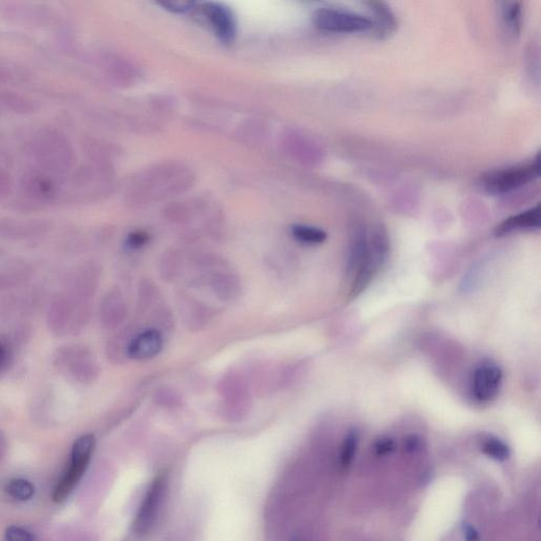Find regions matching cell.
<instances>
[{
  "label": "cell",
  "mask_w": 541,
  "mask_h": 541,
  "mask_svg": "<svg viewBox=\"0 0 541 541\" xmlns=\"http://www.w3.org/2000/svg\"><path fill=\"white\" fill-rule=\"evenodd\" d=\"M358 445V431L356 429L349 431L348 434L345 437L344 442H343L342 445V450H341L340 464L343 470H348L352 462H354Z\"/></svg>",
  "instance_id": "18"
},
{
  "label": "cell",
  "mask_w": 541,
  "mask_h": 541,
  "mask_svg": "<svg viewBox=\"0 0 541 541\" xmlns=\"http://www.w3.org/2000/svg\"><path fill=\"white\" fill-rule=\"evenodd\" d=\"M221 395L220 413L231 420L246 417L252 406L250 383L246 376L237 371L227 372L218 384Z\"/></svg>",
  "instance_id": "1"
},
{
  "label": "cell",
  "mask_w": 541,
  "mask_h": 541,
  "mask_svg": "<svg viewBox=\"0 0 541 541\" xmlns=\"http://www.w3.org/2000/svg\"><path fill=\"white\" fill-rule=\"evenodd\" d=\"M128 314V307L122 292L113 288L105 294L100 305V317L104 327L115 329L124 323Z\"/></svg>",
  "instance_id": "12"
},
{
  "label": "cell",
  "mask_w": 541,
  "mask_h": 541,
  "mask_svg": "<svg viewBox=\"0 0 541 541\" xmlns=\"http://www.w3.org/2000/svg\"><path fill=\"white\" fill-rule=\"evenodd\" d=\"M8 493L19 501H28L35 493V487L31 482L25 479H14L7 487Z\"/></svg>",
  "instance_id": "20"
},
{
  "label": "cell",
  "mask_w": 541,
  "mask_h": 541,
  "mask_svg": "<svg viewBox=\"0 0 541 541\" xmlns=\"http://www.w3.org/2000/svg\"><path fill=\"white\" fill-rule=\"evenodd\" d=\"M146 241L147 235L140 232L133 233L129 236L128 239L129 246H133V248H139V246H143Z\"/></svg>",
  "instance_id": "28"
},
{
  "label": "cell",
  "mask_w": 541,
  "mask_h": 541,
  "mask_svg": "<svg viewBox=\"0 0 541 541\" xmlns=\"http://www.w3.org/2000/svg\"><path fill=\"white\" fill-rule=\"evenodd\" d=\"M540 174V154L532 163L493 170L484 174L482 183L487 193L503 195L522 187Z\"/></svg>",
  "instance_id": "2"
},
{
  "label": "cell",
  "mask_w": 541,
  "mask_h": 541,
  "mask_svg": "<svg viewBox=\"0 0 541 541\" xmlns=\"http://www.w3.org/2000/svg\"><path fill=\"white\" fill-rule=\"evenodd\" d=\"M503 382V369L492 360H483L472 372L470 393L479 403H490L499 395Z\"/></svg>",
  "instance_id": "6"
},
{
  "label": "cell",
  "mask_w": 541,
  "mask_h": 541,
  "mask_svg": "<svg viewBox=\"0 0 541 541\" xmlns=\"http://www.w3.org/2000/svg\"><path fill=\"white\" fill-rule=\"evenodd\" d=\"M368 5L374 16L372 23L376 35L378 37H385L395 32L398 27L397 19L387 3L383 1H369Z\"/></svg>",
  "instance_id": "14"
},
{
  "label": "cell",
  "mask_w": 541,
  "mask_h": 541,
  "mask_svg": "<svg viewBox=\"0 0 541 541\" xmlns=\"http://www.w3.org/2000/svg\"><path fill=\"white\" fill-rule=\"evenodd\" d=\"M481 452L496 461L503 462L511 456V450L507 443L496 437H489L482 441Z\"/></svg>",
  "instance_id": "17"
},
{
  "label": "cell",
  "mask_w": 541,
  "mask_h": 541,
  "mask_svg": "<svg viewBox=\"0 0 541 541\" xmlns=\"http://www.w3.org/2000/svg\"><path fill=\"white\" fill-rule=\"evenodd\" d=\"M421 448V439L417 436H409L404 440V450L405 452L413 454L417 452Z\"/></svg>",
  "instance_id": "26"
},
{
  "label": "cell",
  "mask_w": 541,
  "mask_h": 541,
  "mask_svg": "<svg viewBox=\"0 0 541 541\" xmlns=\"http://www.w3.org/2000/svg\"><path fill=\"white\" fill-rule=\"evenodd\" d=\"M11 360V350L5 343L0 342V371L7 368Z\"/></svg>",
  "instance_id": "27"
},
{
  "label": "cell",
  "mask_w": 541,
  "mask_h": 541,
  "mask_svg": "<svg viewBox=\"0 0 541 541\" xmlns=\"http://www.w3.org/2000/svg\"><path fill=\"white\" fill-rule=\"evenodd\" d=\"M164 7L168 8V10L176 12L188 11L193 7V3H163Z\"/></svg>",
  "instance_id": "29"
},
{
  "label": "cell",
  "mask_w": 541,
  "mask_h": 541,
  "mask_svg": "<svg viewBox=\"0 0 541 541\" xmlns=\"http://www.w3.org/2000/svg\"><path fill=\"white\" fill-rule=\"evenodd\" d=\"M94 446H95V438L91 434L83 435L74 442L72 446L71 464L68 472L58 482L53 494L54 503H64L73 492L74 487L78 485V481L83 477L89 465Z\"/></svg>",
  "instance_id": "3"
},
{
  "label": "cell",
  "mask_w": 541,
  "mask_h": 541,
  "mask_svg": "<svg viewBox=\"0 0 541 541\" xmlns=\"http://www.w3.org/2000/svg\"><path fill=\"white\" fill-rule=\"evenodd\" d=\"M540 205H537L518 215L511 216L498 225L496 234L501 236L516 229H538L540 227Z\"/></svg>",
  "instance_id": "13"
},
{
  "label": "cell",
  "mask_w": 541,
  "mask_h": 541,
  "mask_svg": "<svg viewBox=\"0 0 541 541\" xmlns=\"http://www.w3.org/2000/svg\"><path fill=\"white\" fill-rule=\"evenodd\" d=\"M166 485H168V479L164 474H160L152 480V484L143 498L133 523V529L137 534L145 535L152 531L158 518L161 505L163 503Z\"/></svg>",
  "instance_id": "7"
},
{
  "label": "cell",
  "mask_w": 541,
  "mask_h": 541,
  "mask_svg": "<svg viewBox=\"0 0 541 541\" xmlns=\"http://www.w3.org/2000/svg\"><path fill=\"white\" fill-rule=\"evenodd\" d=\"M56 364L62 372L80 383H92L99 376V365L93 354L89 349L80 345H70L58 349Z\"/></svg>",
  "instance_id": "4"
},
{
  "label": "cell",
  "mask_w": 541,
  "mask_h": 541,
  "mask_svg": "<svg viewBox=\"0 0 541 541\" xmlns=\"http://www.w3.org/2000/svg\"><path fill=\"white\" fill-rule=\"evenodd\" d=\"M292 235L299 242L314 246L321 244L327 239V233L319 227H310V225H296L292 227Z\"/></svg>",
  "instance_id": "16"
},
{
  "label": "cell",
  "mask_w": 541,
  "mask_h": 541,
  "mask_svg": "<svg viewBox=\"0 0 541 541\" xmlns=\"http://www.w3.org/2000/svg\"><path fill=\"white\" fill-rule=\"evenodd\" d=\"M209 308L197 301H191L186 305V319L188 326L195 328L196 330L205 327L209 321Z\"/></svg>",
  "instance_id": "19"
},
{
  "label": "cell",
  "mask_w": 541,
  "mask_h": 541,
  "mask_svg": "<svg viewBox=\"0 0 541 541\" xmlns=\"http://www.w3.org/2000/svg\"><path fill=\"white\" fill-rule=\"evenodd\" d=\"M316 28L329 33H360L373 29L370 17L337 8H319L313 13Z\"/></svg>",
  "instance_id": "5"
},
{
  "label": "cell",
  "mask_w": 541,
  "mask_h": 541,
  "mask_svg": "<svg viewBox=\"0 0 541 541\" xmlns=\"http://www.w3.org/2000/svg\"><path fill=\"white\" fill-rule=\"evenodd\" d=\"M215 264V262H214ZM211 264L209 272V287L216 297L221 301H234L242 292L241 280L236 273L219 264Z\"/></svg>",
  "instance_id": "8"
},
{
  "label": "cell",
  "mask_w": 541,
  "mask_h": 541,
  "mask_svg": "<svg viewBox=\"0 0 541 541\" xmlns=\"http://www.w3.org/2000/svg\"><path fill=\"white\" fill-rule=\"evenodd\" d=\"M201 8L219 38L225 43H232L237 33L236 19L232 10L217 3H205Z\"/></svg>",
  "instance_id": "10"
},
{
  "label": "cell",
  "mask_w": 541,
  "mask_h": 541,
  "mask_svg": "<svg viewBox=\"0 0 541 541\" xmlns=\"http://www.w3.org/2000/svg\"><path fill=\"white\" fill-rule=\"evenodd\" d=\"M462 535L465 541H480L479 533L470 523L464 522L461 525Z\"/></svg>",
  "instance_id": "25"
},
{
  "label": "cell",
  "mask_w": 541,
  "mask_h": 541,
  "mask_svg": "<svg viewBox=\"0 0 541 541\" xmlns=\"http://www.w3.org/2000/svg\"><path fill=\"white\" fill-rule=\"evenodd\" d=\"M154 402L157 405L166 408H174L182 404L180 392L174 388L162 387L157 390L154 395Z\"/></svg>",
  "instance_id": "21"
},
{
  "label": "cell",
  "mask_w": 541,
  "mask_h": 541,
  "mask_svg": "<svg viewBox=\"0 0 541 541\" xmlns=\"http://www.w3.org/2000/svg\"><path fill=\"white\" fill-rule=\"evenodd\" d=\"M503 21L509 33L518 35L522 23V5L519 1H505L501 8Z\"/></svg>",
  "instance_id": "15"
},
{
  "label": "cell",
  "mask_w": 541,
  "mask_h": 541,
  "mask_svg": "<svg viewBox=\"0 0 541 541\" xmlns=\"http://www.w3.org/2000/svg\"><path fill=\"white\" fill-rule=\"evenodd\" d=\"M163 333L152 328L137 333L130 341L127 356L135 360H148L154 358L163 349Z\"/></svg>",
  "instance_id": "11"
},
{
  "label": "cell",
  "mask_w": 541,
  "mask_h": 541,
  "mask_svg": "<svg viewBox=\"0 0 541 541\" xmlns=\"http://www.w3.org/2000/svg\"><path fill=\"white\" fill-rule=\"evenodd\" d=\"M100 268L93 264H84L74 272L70 280V296L78 303H88L99 286Z\"/></svg>",
  "instance_id": "9"
},
{
  "label": "cell",
  "mask_w": 541,
  "mask_h": 541,
  "mask_svg": "<svg viewBox=\"0 0 541 541\" xmlns=\"http://www.w3.org/2000/svg\"><path fill=\"white\" fill-rule=\"evenodd\" d=\"M161 275L164 279L174 280V278L179 276L180 270L182 268V262L178 260L177 256L170 255V256H165L161 262Z\"/></svg>",
  "instance_id": "22"
},
{
  "label": "cell",
  "mask_w": 541,
  "mask_h": 541,
  "mask_svg": "<svg viewBox=\"0 0 541 541\" xmlns=\"http://www.w3.org/2000/svg\"><path fill=\"white\" fill-rule=\"evenodd\" d=\"M5 539L7 541H32V536L23 527L12 525L5 533Z\"/></svg>",
  "instance_id": "24"
},
{
  "label": "cell",
  "mask_w": 541,
  "mask_h": 541,
  "mask_svg": "<svg viewBox=\"0 0 541 541\" xmlns=\"http://www.w3.org/2000/svg\"><path fill=\"white\" fill-rule=\"evenodd\" d=\"M395 441L392 440L391 438H388V437H382V438L378 439L373 445L374 452L378 457L388 456V454H391L395 450Z\"/></svg>",
  "instance_id": "23"
}]
</instances>
